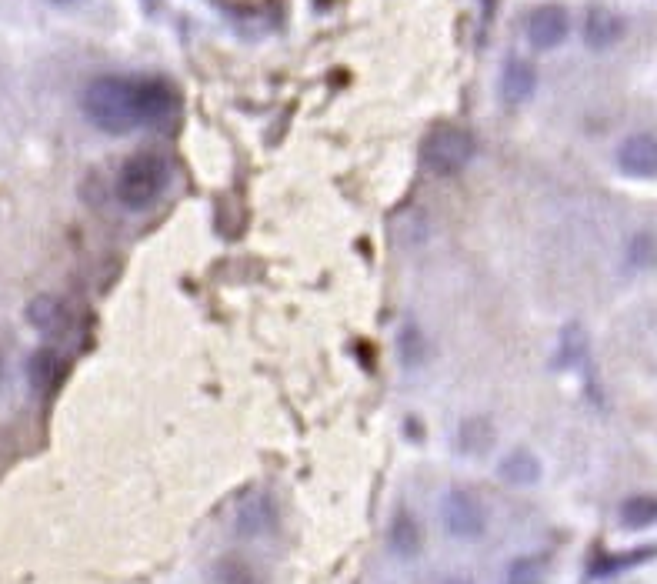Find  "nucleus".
Wrapping results in <instances>:
<instances>
[{
    "instance_id": "f257e3e1",
    "label": "nucleus",
    "mask_w": 657,
    "mask_h": 584,
    "mask_svg": "<svg viewBox=\"0 0 657 584\" xmlns=\"http://www.w3.org/2000/svg\"><path fill=\"white\" fill-rule=\"evenodd\" d=\"M174 111L171 87L161 81L97 77L84 91V114L104 134H131L137 127L167 121Z\"/></svg>"
},
{
    "instance_id": "f03ea898",
    "label": "nucleus",
    "mask_w": 657,
    "mask_h": 584,
    "mask_svg": "<svg viewBox=\"0 0 657 584\" xmlns=\"http://www.w3.org/2000/svg\"><path fill=\"white\" fill-rule=\"evenodd\" d=\"M167 177H171V171H167L164 157L137 154L121 167L117 184H114V194H117V201L127 207V211H144V207H151L157 197L164 194Z\"/></svg>"
},
{
    "instance_id": "7ed1b4c3",
    "label": "nucleus",
    "mask_w": 657,
    "mask_h": 584,
    "mask_svg": "<svg viewBox=\"0 0 657 584\" xmlns=\"http://www.w3.org/2000/svg\"><path fill=\"white\" fill-rule=\"evenodd\" d=\"M474 151H477L474 134L464 131V127H454V124L434 127V131L424 137V147H421L427 171H434L441 177L461 174L464 167L471 164Z\"/></svg>"
},
{
    "instance_id": "20e7f679",
    "label": "nucleus",
    "mask_w": 657,
    "mask_h": 584,
    "mask_svg": "<svg viewBox=\"0 0 657 584\" xmlns=\"http://www.w3.org/2000/svg\"><path fill=\"white\" fill-rule=\"evenodd\" d=\"M444 528L447 534L461 541H477L487 528V518H484V504L474 498L471 491H451L444 498Z\"/></svg>"
},
{
    "instance_id": "39448f33",
    "label": "nucleus",
    "mask_w": 657,
    "mask_h": 584,
    "mask_svg": "<svg viewBox=\"0 0 657 584\" xmlns=\"http://www.w3.org/2000/svg\"><path fill=\"white\" fill-rule=\"evenodd\" d=\"M571 34V17L561 4H544L534 7L531 17H527V41H531L537 51H554L561 47Z\"/></svg>"
},
{
    "instance_id": "423d86ee",
    "label": "nucleus",
    "mask_w": 657,
    "mask_h": 584,
    "mask_svg": "<svg viewBox=\"0 0 657 584\" xmlns=\"http://www.w3.org/2000/svg\"><path fill=\"white\" fill-rule=\"evenodd\" d=\"M274 521H277L274 501L261 491L247 494L234 511V528H237V534H244V538H261V534L274 528Z\"/></svg>"
},
{
    "instance_id": "0eeeda50",
    "label": "nucleus",
    "mask_w": 657,
    "mask_h": 584,
    "mask_svg": "<svg viewBox=\"0 0 657 584\" xmlns=\"http://www.w3.org/2000/svg\"><path fill=\"white\" fill-rule=\"evenodd\" d=\"M617 167L631 177H657V137L634 134L617 147Z\"/></svg>"
},
{
    "instance_id": "6e6552de",
    "label": "nucleus",
    "mask_w": 657,
    "mask_h": 584,
    "mask_svg": "<svg viewBox=\"0 0 657 584\" xmlns=\"http://www.w3.org/2000/svg\"><path fill=\"white\" fill-rule=\"evenodd\" d=\"M624 37V17L607 11V7H591L584 21V44L594 51H607Z\"/></svg>"
},
{
    "instance_id": "1a4fd4ad",
    "label": "nucleus",
    "mask_w": 657,
    "mask_h": 584,
    "mask_svg": "<svg viewBox=\"0 0 657 584\" xmlns=\"http://www.w3.org/2000/svg\"><path fill=\"white\" fill-rule=\"evenodd\" d=\"M537 87V71L531 61H507L501 74V97L507 104H524Z\"/></svg>"
},
{
    "instance_id": "9d476101",
    "label": "nucleus",
    "mask_w": 657,
    "mask_h": 584,
    "mask_svg": "<svg viewBox=\"0 0 657 584\" xmlns=\"http://www.w3.org/2000/svg\"><path fill=\"white\" fill-rule=\"evenodd\" d=\"M27 321L34 324L37 331L44 334H57L67 324V308L61 298H51V294H41L27 304Z\"/></svg>"
},
{
    "instance_id": "9b49d317",
    "label": "nucleus",
    "mask_w": 657,
    "mask_h": 584,
    "mask_svg": "<svg viewBox=\"0 0 657 584\" xmlns=\"http://www.w3.org/2000/svg\"><path fill=\"white\" fill-rule=\"evenodd\" d=\"M61 374H64L61 354H57V351H47V348L37 351L34 358H31V364H27V378H31L34 391H41V394L54 391L57 381H61Z\"/></svg>"
},
{
    "instance_id": "f8f14e48",
    "label": "nucleus",
    "mask_w": 657,
    "mask_h": 584,
    "mask_svg": "<svg viewBox=\"0 0 657 584\" xmlns=\"http://www.w3.org/2000/svg\"><path fill=\"white\" fill-rule=\"evenodd\" d=\"M387 541H391V551L397 558H414V554L421 551V528H417V521L407 511H397Z\"/></svg>"
},
{
    "instance_id": "ddd939ff",
    "label": "nucleus",
    "mask_w": 657,
    "mask_h": 584,
    "mask_svg": "<svg viewBox=\"0 0 657 584\" xmlns=\"http://www.w3.org/2000/svg\"><path fill=\"white\" fill-rule=\"evenodd\" d=\"M501 478L507 484H534L541 478V461H537L531 451L517 448L501 461Z\"/></svg>"
},
{
    "instance_id": "4468645a",
    "label": "nucleus",
    "mask_w": 657,
    "mask_h": 584,
    "mask_svg": "<svg viewBox=\"0 0 657 584\" xmlns=\"http://www.w3.org/2000/svg\"><path fill=\"white\" fill-rule=\"evenodd\" d=\"M621 521L627 528H651L657 521V498L651 494H637V498H627L621 504Z\"/></svg>"
},
{
    "instance_id": "2eb2a0df",
    "label": "nucleus",
    "mask_w": 657,
    "mask_h": 584,
    "mask_svg": "<svg viewBox=\"0 0 657 584\" xmlns=\"http://www.w3.org/2000/svg\"><path fill=\"white\" fill-rule=\"evenodd\" d=\"M491 441H494V428L484 418H471L461 424V448L467 454H484Z\"/></svg>"
},
{
    "instance_id": "dca6fc26",
    "label": "nucleus",
    "mask_w": 657,
    "mask_h": 584,
    "mask_svg": "<svg viewBox=\"0 0 657 584\" xmlns=\"http://www.w3.org/2000/svg\"><path fill=\"white\" fill-rule=\"evenodd\" d=\"M214 584H254V571L241 558H224L214 571Z\"/></svg>"
},
{
    "instance_id": "f3484780",
    "label": "nucleus",
    "mask_w": 657,
    "mask_h": 584,
    "mask_svg": "<svg viewBox=\"0 0 657 584\" xmlns=\"http://www.w3.org/2000/svg\"><path fill=\"white\" fill-rule=\"evenodd\" d=\"M544 571H541V561L537 558H517L507 571V584H541Z\"/></svg>"
},
{
    "instance_id": "a211bd4d",
    "label": "nucleus",
    "mask_w": 657,
    "mask_h": 584,
    "mask_svg": "<svg viewBox=\"0 0 657 584\" xmlns=\"http://www.w3.org/2000/svg\"><path fill=\"white\" fill-rule=\"evenodd\" d=\"M417 348H421V334H417L414 328H411V331H404V338H401V351H404V361H407V364H417V361H421V351H417Z\"/></svg>"
},
{
    "instance_id": "6ab92c4d",
    "label": "nucleus",
    "mask_w": 657,
    "mask_h": 584,
    "mask_svg": "<svg viewBox=\"0 0 657 584\" xmlns=\"http://www.w3.org/2000/svg\"><path fill=\"white\" fill-rule=\"evenodd\" d=\"M54 4H77V0H54Z\"/></svg>"
},
{
    "instance_id": "aec40b11",
    "label": "nucleus",
    "mask_w": 657,
    "mask_h": 584,
    "mask_svg": "<svg viewBox=\"0 0 657 584\" xmlns=\"http://www.w3.org/2000/svg\"><path fill=\"white\" fill-rule=\"evenodd\" d=\"M447 584H471V581H447Z\"/></svg>"
},
{
    "instance_id": "412c9836",
    "label": "nucleus",
    "mask_w": 657,
    "mask_h": 584,
    "mask_svg": "<svg viewBox=\"0 0 657 584\" xmlns=\"http://www.w3.org/2000/svg\"><path fill=\"white\" fill-rule=\"evenodd\" d=\"M0 371H4V368H0Z\"/></svg>"
}]
</instances>
